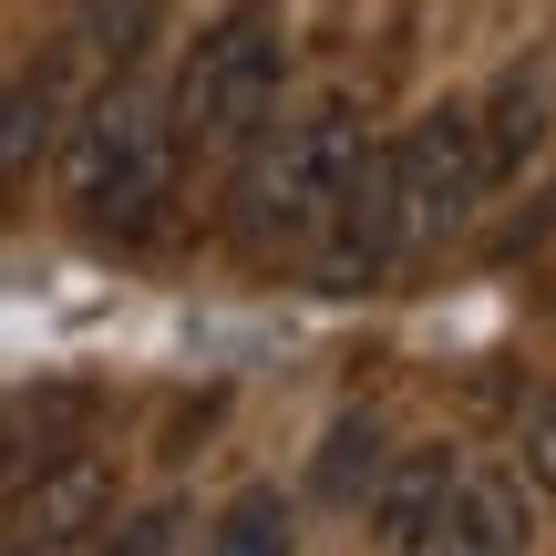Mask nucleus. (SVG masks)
Here are the masks:
<instances>
[{
	"label": "nucleus",
	"mask_w": 556,
	"mask_h": 556,
	"mask_svg": "<svg viewBox=\"0 0 556 556\" xmlns=\"http://www.w3.org/2000/svg\"><path fill=\"white\" fill-rule=\"evenodd\" d=\"M484 135H495V176L505 186L546 155V135H556V73L546 62H516L505 83H484Z\"/></svg>",
	"instance_id": "0eeeda50"
},
{
	"label": "nucleus",
	"mask_w": 556,
	"mask_h": 556,
	"mask_svg": "<svg viewBox=\"0 0 556 556\" xmlns=\"http://www.w3.org/2000/svg\"><path fill=\"white\" fill-rule=\"evenodd\" d=\"M176 536H186V516H176V505H144V516L103 526V536H93V556H176Z\"/></svg>",
	"instance_id": "f8f14e48"
},
{
	"label": "nucleus",
	"mask_w": 556,
	"mask_h": 556,
	"mask_svg": "<svg viewBox=\"0 0 556 556\" xmlns=\"http://www.w3.org/2000/svg\"><path fill=\"white\" fill-rule=\"evenodd\" d=\"M526 546H536L526 484L505 475V464H484V454H454V475H443L433 526H422L413 556H526Z\"/></svg>",
	"instance_id": "423d86ee"
},
{
	"label": "nucleus",
	"mask_w": 556,
	"mask_h": 556,
	"mask_svg": "<svg viewBox=\"0 0 556 556\" xmlns=\"http://www.w3.org/2000/svg\"><path fill=\"white\" fill-rule=\"evenodd\" d=\"M443 475H454V454H402V464H381V484H371V536L381 546H422V526H433V495H443Z\"/></svg>",
	"instance_id": "1a4fd4ad"
},
{
	"label": "nucleus",
	"mask_w": 556,
	"mask_h": 556,
	"mask_svg": "<svg viewBox=\"0 0 556 556\" xmlns=\"http://www.w3.org/2000/svg\"><path fill=\"white\" fill-rule=\"evenodd\" d=\"M165 93H176L186 155H227L238 165L278 124V103H289V21H278V0H227V11L186 41Z\"/></svg>",
	"instance_id": "20e7f679"
},
{
	"label": "nucleus",
	"mask_w": 556,
	"mask_h": 556,
	"mask_svg": "<svg viewBox=\"0 0 556 556\" xmlns=\"http://www.w3.org/2000/svg\"><path fill=\"white\" fill-rule=\"evenodd\" d=\"M206 556H299V516H289V495H268V484L227 495V505H217V526H206Z\"/></svg>",
	"instance_id": "9d476101"
},
{
	"label": "nucleus",
	"mask_w": 556,
	"mask_h": 556,
	"mask_svg": "<svg viewBox=\"0 0 556 556\" xmlns=\"http://www.w3.org/2000/svg\"><path fill=\"white\" fill-rule=\"evenodd\" d=\"M52 144H62V83L52 73H11L0 83V206L41 176Z\"/></svg>",
	"instance_id": "6e6552de"
},
{
	"label": "nucleus",
	"mask_w": 556,
	"mask_h": 556,
	"mask_svg": "<svg viewBox=\"0 0 556 556\" xmlns=\"http://www.w3.org/2000/svg\"><path fill=\"white\" fill-rule=\"evenodd\" d=\"M516 464H526V484H536V495H556V381L526 402V422H516Z\"/></svg>",
	"instance_id": "ddd939ff"
},
{
	"label": "nucleus",
	"mask_w": 556,
	"mask_h": 556,
	"mask_svg": "<svg viewBox=\"0 0 556 556\" xmlns=\"http://www.w3.org/2000/svg\"><path fill=\"white\" fill-rule=\"evenodd\" d=\"M176 165H186L176 93H165L144 62L103 73L93 93H83V114L62 124V206H73L93 238H155L165 206H176Z\"/></svg>",
	"instance_id": "7ed1b4c3"
},
{
	"label": "nucleus",
	"mask_w": 556,
	"mask_h": 556,
	"mask_svg": "<svg viewBox=\"0 0 556 556\" xmlns=\"http://www.w3.org/2000/svg\"><path fill=\"white\" fill-rule=\"evenodd\" d=\"M103 505H114V475L93 454H62L52 475L0 495V556H93Z\"/></svg>",
	"instance_id": "39448f33"
},
{
	"label": "nucleus",
	"mask_w": 556,
	"mask_h": 556,
	"mask_svg": "<svg viewBox=\"0 0 556 556\" xmlns=\"http://www.w3.org/2000/svg\"><path fill=\"white\" fill-rule=\"evenodd\" d=\"M381 155V124L361 93H309L299 114H278L258 144L238 155L227 176V217H238V248L248 258H299L309 268L319 248L340 238L361 176Z\"/></svg>",
	"instance_id": "f03ea898"
},
{
	"label": "nucleus",
	"mask_w": 556,
	"mask_h": 556,
	"mask_svg": "<svg viewBox=\"0 0 556 556\" xmlns=\"http://www.w3.org/2000/svg\"><path fill=\"white\" fill-rule=\"evenodd\" d=\"M495 135H484V93H443L433 114H413L402 135H381L371 176H361L340 238L309 258L319 289H381V278H413L422 258L475 227V206L495 197Z\"/></svg>",
	"instance_id": "f257e3e1"
},
{
	"label": "nucleus",
	"mask_w": 556,
	"mask_h": 556,
	"mask_svg": "<svg viewBox=\"0 0 556 556\" xmlns=\"http://www.w3.org/2000/svg\"><path fill=\"white\" fill-rule=\"evenodd\" d=\"M381 464H392V454H381V422H371V413H351L330 443H319V464H309V495H319V505H351L361 484L381 475Z\"/></svg>",
	"instance_id": "9b49d317"
}]
</instances>
